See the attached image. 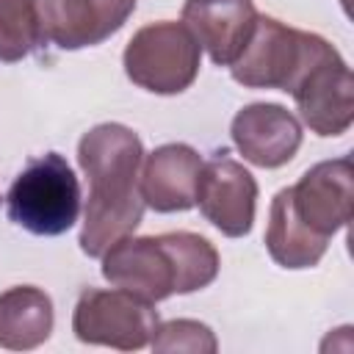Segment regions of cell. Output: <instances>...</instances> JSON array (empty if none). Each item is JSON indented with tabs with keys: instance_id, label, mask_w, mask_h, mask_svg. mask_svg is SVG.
Instances as JSON below:
<instances>
[{
	"instance_id": "obj_1",
	"label": "cell",
	"mask_w": 354,
	"mask_h": 354,
	"mask_svg": "<svg viewBox=\"0 0 354 354\" xmlns=\"http://www.w3.org/2000/svg\"><path fill=\"white\" fill-rule=\"evenodd\" d=\"M141 138L124 124L105 122L83 133L77 144V163L88 177V202L80 230V249L88 257H102L105 249L141 224Z\"/></svg>"
},
{
	"instance_id": "obj_2",
	"label": "cell",
	"mask_w": 354,
	"mask_h": 354,
	"mask_svg": "<svg viewBox=\"0 0 354 354\" xmlns=\"http://www.w3.org/2000/svg\"><path fill=\"white\" fill-rule=\"evenodd\" d=\"M218 274L216 246L196 232L124 235L102 254V277L147 301L207 288Z\"/></svg>"
},
{
	"instance_id": "obj_3",
	"label": "cell",
	"mask_w": 354,
	"mask_h": 354,
	"mask_svg": "<svg viewBox=\"0 0 354 354\" xmlns=\"http://www.w3.org/2000/svg\"><path fill=\"white\" fill-rule=\"evenodd\" d=\"M332 50L335 47L318 33L288 28L274 17H257L246 47L230 64V72L241 86L279 88L290 94L307 69Z\"/></svg>"
},
{
	"instance_id": "obj_4",
	"label": "cell",
	"mask_w": 354,
	"mask_h": 354,
	"mask_svg": "<svg viewBox=\"0 0 354 354\" xmlns=\"http://www.w3.org/2000/svg\"><path fill=\"white\" fill-rule=\"evenodd\" d=\"M8 218L33 235H64L80 213V185L72 166L47 152L28 160L6 194Z\"/></svg>"
},
{
	"instance_id": "obj_5",
	"label": "cell",
	"mask_w": 354,
	"mask_h": 354,
	"mask_svg": "<svg viewBox=\"0 0 354 354\" xmlns=\"http://www.w3.org/2000/svg\"><path fill=\"white\" fill-rule=\"evenodd\" d=\"M127 77L152 94H180L196 75L202 61V47L183 22H149L133 33L124 47Z\"/></svg>"
},
{
	"instance_id": "obj_6",
	"label": "cell",
	"mask_w": 354,
	"mask_h": 354,
	"mask_svg": "<svg viewBox=\"0 0 354 354\" xmlns=\"http://www.w3.org/2000/svg\"><path fill=\"white\" fill-rule=\"evenodd\" d=\"M158 329V310L152 301L130 290L86 288L75 304L72 332L80 343L111 346L119 351L144 348Z\"/></svg>"
},
{
	"instance_id": "obj_7",
	"label": "cell",
	"mask_w": 354,
	"mask_h": 354,
	"mask_svg": "<svg viewBox=\"0 0 354 354\" xmlns=\"http://www.w3.org/2000/svg\"><path fill=\"white\" fill-rule=\"evenodd\" d=\"M136 11V0H39V36L41 44L61 50L94 47L113 36Z\"/></svg>"
},
{
	"instance_id": "obj_8",
	"label": "cell",
	"mask_w": 354,
	"mask_h": 354,
	"mask_svg": "<svg viewBox=\"0 0 354 354\" xmlns=\"http://www.w3.org/2000/svg\"><path fill=\"white\" fill-rule=\"evenodd\" d=\"M290 94L315 136H340L354 122V77L337 50L315 61Z\"/></svg>"
},
{
	"instance_id": "obj_9",
	"label": "cell",
	"mask_w": 354,
	"mask_h": 354,
	"mask_svg": "<svg viewBox=\"0 0 354 354\" xmlns=\"http://www.w3.org/2000/svg\"><path fill=\"white\" fill-rule=\"evenodd\" d=\"M196 205L218 232L227 238H243L254 224L257 183L238 160H232L227 152H218L202 163Z\"/></svg>"
},
{
	"instance_id": "obj_10",
	"label": "cell",
	"mask_w": 354,
	"mask_h": 354,
	"mask_svg": "<svg viewBox=\"0 0 354 354\" xmlns=\"http://www.w3.org/2000/svg\"><path fill=\"white\" fill-rule=\"evenodd\" d=\"M296 216L321 238L343 230L354 210V163L348 155L315 163L290 188Z\"/></svg>"
},
{
	"instance_id": "obj_11",
	"label": "cell",
	"mask_w": 354,
	"mask_h": 354,
	"mask_svg": "<svg viewBox=\"0 0 354 354\" xmlns=\"http://www.w3.org/2000/svg\"><path fill=\"white\" fill-rule=\"evenodd\" d=\"M230 133L238 152L260 169L285 166L301 147L299 119L277 102H252L241 108L232 116Z\"/></svg>"
},
{
	"instance_id": "obj_12",
	"label": "cell",
	"mask_w": 354,
	"mask_h": 354,
	"mask_svg": "<svg viewBox=\"0 0 354 354\" xmlns=\"http://www.w3.org/2000/svg\"><path fill=\"white\" fill-rule=\"evenodd\" d=\"M257 17L252 0H185L183 6V25L218 66H230L241 55Z\"/></svg>"
},
{
	"instance_id": "obj_13",
	"label": "cell",
	"mask_w": 354,
	"mask_h": 354,
	"mask_svg": "<svg viewBox=\"0 0 354 354\" xmlns=\"http://www.w3.org/2000/svg\"><path fill=\"white\" fill-rule=\"evenodd\" d=\"M202 158L188 144H163L141 160L138 188L144 205L158 213H177L196 205Z\"/></svg>"
},
{
	"instance_id": "obj_14",
	"label": "cell",
	"mask_w": 354,
	"mask_h": 354,
	"mask_svg": "<svg viewBox=\"0 0 354 354\" xmlns=\"http://www.w3.org/2000/svg\"><path fill=\"white\" fill-rule=\"evenodd\" d=\"M329 238L315 235L293 210L290 188L277 191L268 213L266 249L271 260L282 268H313L326 252Z\"/></svg>"
},
{
	"instance_id": "obj_15",
	"label": "cell",
	"mask_w": 354,
	"mask_h": 354,
	"mask_svg": "<svg viewBox=\"0 0 354 354\" xmlns=\"http://www.w3.org/2000/svg\"><path fill=\"white\" fill-rule=\"evenodd\" d=\"M53 301L41 288L17 285L0 293V346L28 351L41 346L53 332Z\"/></svg>"
},
{
	"instance_id": "obj_16",
	"label": "cell",
	"mask_w": 354,
	"mask_h": 354,
	"mask_svg": "<svg viewBox=\"0 0 354 354\" xmlns=\"http://www.w3.org/2000/svg\"><path fill=\"white\" fill-rule=\"evenodd\" d=\"M39 0H0V58L19 61L30 55L39 44Z\"/></svg>"
},
{
	"instance_id": "obj_17",
	"label": "cell",
	"mask_w": 354,
	"mask_h": 354,
	"mask_svg": "<svg viewBox=\"0 0 354 354\" xmlns=\"http://www.w3.org/2000/svg\"><path fill=\"white\" fill-rule=\"evenodd\" d=\"M152 348L155 351H191V354H213L218 348L216 335L210 332V326L199 324V321H188V318H177V321H166L158 324L155 335H152Z\"/></svg>"
}]
</instances>
